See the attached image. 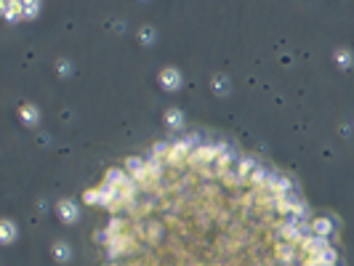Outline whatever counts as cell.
I'll return each instance as SVG.
<instances>
[{
    "label": "cell",
    "mask_w": 354,
    "mask_h": 266,
    "mask_svg": "<svg viewBox=\"0 0 354 266\" xmlns=\"http://www.w3.org/2000/svg\"><path fill=\"white\" fill-rule=\"evenodd\" d=\"M338 62L346 66V64H349V53H338Z\"/></svg>",
    "instance_id": "obj_8"
},
{
    "label": "cell",
    "mask_w": 354,
    "mask_h": 266,
    "mask_svg": "<svg viewBox=\"0 0 354 266\" xmlns=\"http://www.w3.org/2000/svg\"><path fill=\"white\" fill-rule=\"evenodd\" d=\"M160 83H163V88H170V90H176L181 86V77H179V72L176 69H163V75H160Z\"/></svg>",
    "instance_id": "obj_2"
},
{
    "label": "cell",
    "mask_w": 354,
    "mask_h": 266,
    "mask_svg": "<svg viewBox=\"0 0 354 266\" xmlns=\"http://www.w3.org/2000/svg\"><path fill=\"white\" fill-rule=\"evenodd\" d=\"M59 208H62L59 213H62V219H64V221H75V219H77V208H75L72 202H62Z\"/></svg>",
    "instance_id": "obj_3"
},
{
    "label": "cell",
    "mask_w": 354,
    "mask_h": 266,
    "mask_svg": "<svg viewBox=\"0 0 354 266\" xmlns=\"http://www.w3.org/2000/svg\"><path fill=\"white\" fill-rule=\"evenodd\" d=\"M22 117L27 120L29 125H32L35 120H38V110H35V107H22Z\"/></svg>",
    "instance_id": "obj_5"
},
{
    "label": "cell",
    "mask_w": 354,
    "mask_h": 266,
    "mask_svg": "<svg viewBox=\"0 0 354 266\" xmlns=\"http://www.w3.org/2000/svg\"><path fill=\"white\" fill-rule=\"evenodd\" d=\"M309 226H312V234H317V237H325V240L330 237V232H333V221L325 219V216H322V219H314Z\"/></svg>",
    "instance_id": "obj_1"
},
{
    "label": "cell",
    "mask_w": 354,
    "mask_h": 266,
    "mask_svg": "<svg viewBox=\"0 0 354 266\" xmlns=\"http://www.w3.org/2000/svg\"><path fill=\"white\" fill-rule=\"evenodd\" d=\"M85 202H91V205H99V202H101V197H99V186H96V189H91L88 195H85Z\"/></svg>",
    "instance_id": "obj_6"
},
{
    "label": "cell",
    "mask_w": 354,
    "mask_h": 266,
    "mask_svg": "<svg viewBox=\"0 0 354 266\" xmlns=\"http://www.w3.org/2000/svg\"><path fill=\"white\" fill-rule=\"evenodd\" d=\"M3 237L5 240H14V223H5V226H3Z\"/></svg>",
    "instance_id": "obj_7"
},
{
    "label": "cell",
    "mask_w": 354,
    "mask_h": 266,
    "mask_svg": "<svg viewBox=\"0 0 354 266\" xmlns=\"http://www.w3.org/2000/svg\"><path fill=\"white\" fill-rule=\"evenodd\" d=\"M142 35H144V43H149V40H152V29H144Z\"/></svg>",
    "instance_id": "obj_9"
},
{
    "label": "cell",
    "mask_w": 354,
    "mask_h": 266,
    "mask_svg": "<svg viewBox=\"0 0 354 266\" xmlns=\"http://www.w3.org/2000/svg\"><path fill=\"white\" fill-rule=\"evenodd\" d=\"M165 120H168V125H173V128H179V125H181V120H184V114H181L179 110H170V112L165 114Z\"/></svg>",
    "instance_id": "obj_4"
}]
</instances>
